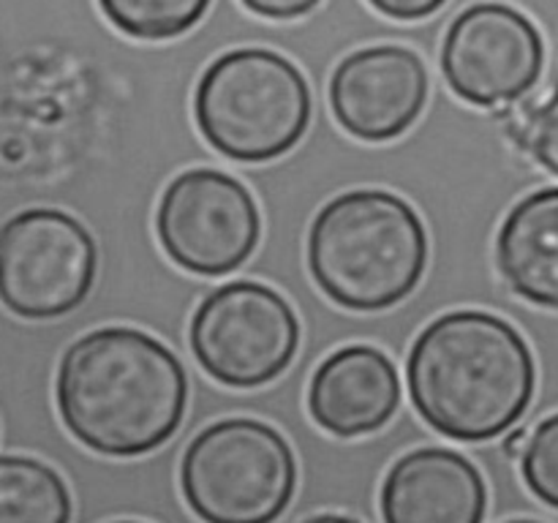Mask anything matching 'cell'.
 Returning <instances> with one entry per match:
<instances>
[{
  "label": "cell",
  "instance_id": "17",
  "mask_svg": "<svg viewBox=\"0 0 558 523\" xmlns=\"http://www.w3.org/2000/svg\"><path fill=\"white\" fill-rule=\"evenodd\" d=\"M529 147L537 163H543L558 178V93L534 114L532 129H529Z\"/></svg>",
  "mask_w": 558,
  "mask_h": 523
},
{
  "label": "cell",
  "instance_id": "16",
  "mask_svg": "<svg viewBox=\"0 0 558 523\" xmlns=\"http://www.w3.org/2000/svg\"><path fill=\"white\" fill-rule=\"evenodd\" d=\"M518 458L526 488L558 510V412L539 419Z\"/></svg>",
  "mask_w": 558,
  "mask_h": 523
},
{
  "label": "cell",
  "instance_id": "11",
  "mask_svg": "<svg viewBox=\"0 0 558 523\" xmlns=\"http://www.w3.org/2000/svg\"><path fill=\"white\" fill-rule=\"evenodd\" d=\"M379 507L385 523H483L488 485L463 452L417 447L385 474Z\"/></svg>",
  "mask_w": 558,
  "mask_h": 523
},
{
  "label": "cell",
  "instance_id": "8",
  "mask_svg": "<svg viewBox=\"0 0 558 523\" xmlns=\"http://www.w3.org/2000/svg\"><path fill=\"white\" fill-rule=\"evenodd\" d=\"M156 232L174 265L216 278L251 259L262 238V216L254 194L238 178L196 167L163 188Z\"/></svg>",
  "mask_w": 558,
  "mask_h": 523
},
{
  "label": "cell",
  "instance_id": "22",
  "mask_svg": "<svg viewBox=\"0 0 558 523\" xmlns=\"http://www.w3.org/2000/svg\"><path fill=\"white\" fill-rule=\"evenodd\" d=\"M112 523H142V521H112Z\"/></svg>",
  "mask_w": 558,
  "mask_h": 523
},
{
  "label": "cell",
  "instance_id": "10",
  "mask_svg": "<svg viewBox=\"0 0 558 523\" xmlns=\"http://www.w3.org/2000/svg\"><path fill=\"white\" fill-rule=\"evenodd\" d=\"M428 69L409 47L357 49L330 76V109L347 134L390 142L407 134L428 104Z\"/></svg>",
  "mask_w": 558,
  "mask_h": 523
},
{
  "label": "cell",
  "instance_id": "13",
  "mask_svg": "<svg viewBox=\"0 0 558 523\" xmlns=\"http://www.w3.org/2000/svg\"><path fill=\"white\" fill-rule=\"evenodd\" d=\"M496 265L518 297L558 308V185L523 196L496 234Z\"/></svg>",
  "mask_w": 558,
  "mask_h": 523
},
{
  "label": "cell",
  "instance_id": "6",
  "mask_svg": "<svg viewBox=\"0 0 558 523\" xmlns=\"http://www.w3.org/2000/svg\"><path fill=\"white\" fill-rule=\"evenodd\" d=\"M191 352L205 374L238 390L270 385L300 349V319L281 292L259 281L213 289L191 316Z\"/></svg>",
  "mask_w": 558,
  "mask_h": 523
},
{
  "label": "cell",
  "instance_id": "9",
  "mask_svg": "<svg viewBox=\"0 0 558 523\" xmlns=\"http://www.w3.org/2000/svg\"><path fill=\"white\" fill-rule=\"evenodd\" d=\"M545 44L537 25L507 3H477L452 20L441 44V71L463 101L499 107L539 82Z\"/></svg>",
  "mask_w": 558,
  "mask_h": 523
},
{
  "label": "cell",
  "instance_id": "2",
  "mask_svg": "<svg viewBox=\"0 0 558 523\" xmlns=\"http://www.w3.org/2000/svg\"><path fill=\"white\" fill-rule=\"evenodd\" d=\"M407 385L412 406L436 434L490 441L532 406L537 363L510 321L461 308L420 330L407 360Z\"/></svg>",
  "mask_w": 558,
  "mask_h": 523
},
{
  "label": "cell",
  "instance_id": "5",
  "mask_svg": "<svg viewBox=\"0 0 558 523\" xmlns=\"http://www.w3.org/2000/svg\"><path fill=\"white\" fill-rule=\"evenodd\" d=\"M180 490L202 523H276L298 490V458L270 423L223 417L185 447Z\"/></svg>",
  "mask_w": 558,
  "mask_h": 523
},
{
  "label": "cell",
  "instance_id": "12",
  "mask_svg": "<svg viewBox=\"0 0 558 523\" xmlns=\"http://www.w3.org/2000/svg\"><path fill=\"white\" fill-rule=\"evenodd\" d=\"M401 406V379L381 349L349 343L336 349L311 376L308 412L338 439H357L385 428Z\"/></svg>",
  "mask_w": 558,
  "mask_h": 523
},
{
  "label": "cell",
  "instance_id": "14",
  "mask_svg": "<svg viewBox=\"0 0 558 523\" xmlns=\"http://www.w3.org/2000/svg\"><path fill=\"white\" fill-rule=\"evenodd\" d=\"M71 490L58 469L31 455H0V523H71Z\"/></svg>",
  "mask_w": 558,
  "mask_h": 523
},
{
  "label": "cell",
  "instance_id": "4",
  "mask_svg": "<svg viewBox=\"0 0 558 523\" xmlns=\"http://www.w3.org/2000/svg\"><path fill=\"white\" fill-rule=\"evenodd\" d=\"M311 87L283 54L243 47L213 60L194 93L196 129L232 161L262 163L292 150L311 123Z\"/></svg>",
  "mask_w": 558,
  "mask_h": 523
},
{
  "label": "cell",
  "instance_id": "3",
  "mask_svg": "<svg viewBox=\"0 0 558 523\" xmlns=\"http://www.w3.org/2000/svg\"><path fill=\"white\" fill-rule=\"evenodd\" d=\"M428 265V232L407 199L357 188L327 202L308 232V267L332 303L385 311L407 300Z\"/></svg>",
  "mask_w": 558,
  "mask_h": 523
},
{
  "label": "cell",
  "instance_id": "1",
  "mask_svg": "<svg viewBox=\"0 0 558 523\" xmlns=\"http://www.w3.org/2000/svg\"><path fill=\"white\" fill-rule=\"evenodd\" d=\"M54 401L65 430L98 455L136 458L167 445L189 409L178 354L136 327H98L63 352Z\"/></svg>",
  "mask_w": 558,
  "mask_h": 523
},
{
  "label": "cell",
  "instance_id": "19",
  "mask_svg": "<svg viewBox=\"0 0 558 523\" xmlns=\"http://www.w3.org/2000/svg\"><path fill=\"white\" fill-rule=\"evenodd\" d=\"M240 3L267 20H294V16L314 11L322 0H240Z\"/></svg>",
  "mask_w": 558,
  "mask_h": 523
},
{
  "label": "cell",
  "instance_id": "7",
  "mask_svg": "<svg viewBox=\"0 0 558 523\" xmlns=\"http://www.w3.org/2000/svg\"><path fill=\"white\" fill-rule=\"evenodd\" d=\"M98 272L85 223L54 207H31L0 227V303L20 319H60L80 308Z\"/></svg>",
  "mask_w": 558,
  "mask_h": 523
},
{
  "label": "cell",
  "instance_id": "18",
  "mask_svg": "<svg viewBox=\"0 0 558 523\" xmlns=\"http://www.w3.org/2000/svg\"><path fill=\"white\" fill-rule=\"evenodd\" d=\"M379 14L390 16V20L412 22V20H425L434 11H439L447 0H368Z\"/></svg>",
  "mask_w": 558,
  "mask_h": 523
},
{
  "label": "cell",
  "instance_id": "20",
  "mask_svg": "<svg viewBox=\"0 0 558 523\" xmlns=\"http://www.w3.org/2000/svg\"><path fill=\"white\" fill-rule=\"evenodd\" d=\"M300 523H360L357 518H349V515H338V512H319V515H311L303 518Z\"/></svg>",
  "mask_w": 558,
  "mask_h": 523
},
{
  "label": "cell",
  "instance_id": "15",
  "mask_svg": "<svg viewBox=\"0 0 558 523\" xmlns=\"http://www.w3.org/2000/svg\"><path fill=\"white\" fill-rule=\"evenodd\" d=\"M213 0H98L120 33L145 41L183 36L207 14Z\"/></svg>",
  "mask_w": 558,
  "mask_h": 523
},
{
  "label": "cell",
  "instance_id": "21",
  "mask_svg": "<svg viewBox=\"0 0 558 523\" xmlns=\"http://www.w3.org/2000/svg\"><path fill=\"white\" fill-rule=\"evenodd\" d=\"M505 523H543V521H534V518H512V521H505Z\"/></svg>",
  "mask_w": 558,
  "mask_h": 523
}]
</instances>
